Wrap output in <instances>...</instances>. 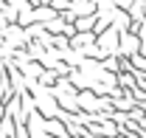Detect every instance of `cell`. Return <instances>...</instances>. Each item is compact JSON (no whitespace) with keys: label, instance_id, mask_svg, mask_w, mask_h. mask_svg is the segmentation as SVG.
<instances>
[]
</instances>
